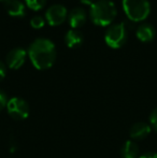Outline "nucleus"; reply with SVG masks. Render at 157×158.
Wrapping results in <instances>:
<instances>
[{"mask_svg":"<svg viewBox=\"0 0 157 158\" xmlns=\"http://www.w3.org/2000/svg\"><path fill=\"white\" fill-rule=\"evenodd\" d=\"M6 64L2 63L0 60V82L3 81V79L6 77Z\"/></svg>","mask_w":157,"mask_h":158,"instance_id":"18","label":"nucleus"},{"mask_svg":"<svg viewBox=\"0 0 157 158\" xmlns=\"http://www.w3.org/2000/svg\"><path fill=\"white\" fill-rule=\"evenodd\" d=\"M68 23L72 27V29H78L81 26H83L87 19V14H86L85 10L83 8H73L69 13H68Z\"/></svg>","mask_w":157,"mask_h":158,"instance_id":"8","label":"nucleus"},{"mask_svg":"<svg viewBox=\"0 0 157 158\" xmlns=\"http://www.w3.org/2000/svg\"><path fill=\"white\" fill-rule=\"evenodd\" d=\"M136 35L142 42H151L156 35V30L153 25L149 23H142L138 26L136 30Z\"/></svg>","mask_w":157,"mask_h":158,"instance_id":"10","label":"nucleus"},{"mask_svg":"<svg viewBox=\"0 0 157 158\" xmlns=\"http://www.w3.org/2000/svg\"><path fill=\"white\" fill-rule=\"evenodd\" d=\"M6 102H8V99H6V95L0 89V112L6 108Z\"/></svg>","mask_w":157,"mask_h":158,"instance_id":"17","label":"nucleus"},{"mask_svg":"<svg viewBox=\"0 0 157 158\" xmlns=\"http://www.w3.org/2000/svg\"><path fill=\"white\" fill-rule=\"evenodd\" d=\"M122 4L125 14L134 23L144 21L151 12L149 0H123Z\"/></svg>","mask_w":157,"mask_h":158,"instance_id":"3","label":"nucleus"},{"mask_svg":"<svg viewBox=\"0 0 157 158\" xmlns=\"http://www.w3.org/2000/svg\"><path fill=\"white\" fill-rule=\"evenodd\" d=\"M45 24V19L41 15H35V16L31 17L30 19V25H31L32 28H36V29H40L42 28Z\"/></svg>","mask_w":157,"mask_h":158,"instance_id":"15","label":"nucleus"},{"mask_svg":"<svg viewBox=\"0 0 157 158\" xmlns=\"http://www.w3.org/2000/svg\"><path fill=\"white\" fill-rule=\"evenodd\" d=\"M122 158H139V146L134 141L125 142L121 148Z\"/></svg>","mask_w":157,"mask_h":158,"instance_id":"13","label":"nucleus"},{"mask_svg":"<svg viewBox=\"0 0 157 158\" xmlns=\"http://www.w3.org/2000/svg\"><path fill=\"white\" fill-rule=\"evenodd\" d=\"M0 1H3V2H4V1H6V0H0Z\"/></svg>","mask_w":157,"mask_h":158,"instance_id":"21","label":"nucleus"},{"mask_svg":"<svg viewBox=\"0 0 157 158\" xmlns=\"http://www.w3.org/2000/svg\"><path fill=\"white\" fill-rule=\"evenodd\" d=\"M139 158H157V153H154V152L145 153V154H143L142 156H140Z\"/></svg>","mask_w":157,"mask_h":158,"instance_id":"19","label":"nucleus"},{"mask_svg":"<svg viewBox=\"0 0 157 158\" xmlns=\"http://www.w3.org/2000/svg\"><path fill=\"white\" fill-rule=\"evenodd\" d=\"M150 123H151V126L157 131V108L154 109L150 115Z\"/></svg>","mask_w":157,"mask_h":158,"instance_id":"16","label":"nucleus"},{"mask_svg":"<svg viewBox=\"0 0 157 158\" xmlns=\"http://www.w3.org/2000/svg\"><path fill=\"white\" fill-rule=\"evenodd\" d=\"M118 14V10L111 0H96L90 6L89 17L97 26H110Z\"/></svg>","mask_w":157,"mask_h":158,"instance_id":"2","label":"nucleus"},{"mask_svg":"<svg viewBox=\"0 0 157 158\" xmlns=\"http://www.w3.org/2000/svg\"><path fill=\"white\" fill-rule=\"evenodd\" d=\"M26 56H27V52L25 48H15L11 50L10 52L6 54V67L13 70L19 69L24 64L26 60Z\"/></svg>","mask_w":157,"mask_h":158,"instance_id":"7","label":"nucleus"},{"mask_svg":"<svg viewBox=\"0 0 157 158\" xmlns=\"http://www.w3.org/2000/svg\"><path fill=\"white\" fill-rule=\"evenodd\" d=\"M27 54L35 68L38 70H46L55 63L56 48L50 39L37 38L30 43Z\"/></svg>","mask_w":157,"mask_h":158,"instance_id":"1","label":"nucleus"},{"mask_svg":"<svg viewBox=\"0 0 157 158\" xmlns=\"http://www.w3.org/2000/svg\"><path fill=\"white\" fill-rule=\"evenodd\" d=\"M151 132V126L144 122H138L130 127L129 135L134 140H143Z\"/></svg>","mask_w":157,"mask_h":158,"instance_id":"11","label":"nucleus"},{"mask_svg":"<svg viewBox=\"0 0 157 158\" xmlns=\"http://www.w3.org/2000/svg\"><path fill=\"white\" fill-rule=\"evenodd\" d=\"M127 27L124 23L110 25L105 33V41L111 48H119L125 44L127 40Z\"/></svg>","mask_w":157,"mask_h":158,"instance_id":"4","label":"nucleus"},{"mask_svg":"<svg viewBox=\"0 0 157 158\" xmlns=\"http://www.w3.org/2000/svg\"><path fill=\"white\" fill-rule=\"evenodd\" d=\"M83 4H88V6H92L95 2V0H80Z\"/></svg>","mask_w":157,"mask_h":158,"instance_id":"20","label":"nucleus"},{"mask_svg":"<svg viewBox=\"0 0 157 158\" xmlns=\"http://www.w3.org/2000/svg\"><path fill=\"white\" fill-rule=\"evenodd\" d=\"M6 112L15 121H24L29 115V106L27 101L19 97H13L6 102Z\"/></svg>","mask_w":157,"mask_h":158,"instance_id":"5","label":"nucleus"},{"mask_svg":"<svg viewBox=\"0 0 157 158\" xmlns=\"http://www.w3.org/2000/svg\"><path fill=\"white\" fill-rule=\"evenodd\" d=\"M27 8L31 9L34 11H39L45 6L46 0H24Z\"/></svg>","mask_w":157,"mask_h":158,"instance_id":"14","label":"nucleus"},{"mask_svg":"<svg viewBox=\"0 0 157 158\" xmlns=\"http://www.w3.org/2000/svg\"><path fill=\"white\" fill-rule=\"evenodd\" d=\"M83 39H84L83 35H82V32L78 29L68 30L65 35V38H64L66 45L70 48H78V46H80L83 43Z\"/></svg>","mask_w":157,"mask_h":158,"instance_id":"12","label":"nucleus"},{"mask_svg":"<svg viewBox=\"0 0 157 158\" xmlns=\"http://www.w3.org/2000/svg\"><path fill=\"white\" fill-rule=\"evenodd\" d=\"M4 9L13 17H23L26 13V6L21 0H6Z\"/></svg>","mask_w":157,"mask_h":158,"instance_id":"9","label":"nucleus"},{"mask_svg":"<svg viewBox=\"0 0 157 158\" xmlns=\"http://www.w3.org/2000/svg\"><path fill=\"white\" fill-rule=\"evenodd\" d=\"M68 16V11L63 4H52L45 11V21L51 26H58L66 21Z\"/></svg>","mask_w":157,"mask_h":158,"instance_id":"6","label":"nucleus"}]
</instances>
